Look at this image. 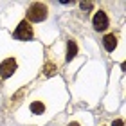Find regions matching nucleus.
Returning <instances> with one entry per match:
<instances>
[{
    "label": "nucleus",
    "instance_id": "1",
    "mask_svg": "<svg viewBox=\"0 0 126 126\" xmlns=\"http://www.w3.org/2000/svg\"><path fill=\"white\" fill-rule=\"evenodd\" d=\"M49 15V7L47 4H42V2H34L29 5V9H27V22H43L47 18Z\"/></svg>",
    "mask_w": 126,
    "mask_h": 126
},
{
    "label": "nucleus",
    "instance_id": "2",
    "mask_svg": "<svg viewBox=\"0 0 126 126\" xmlns=\"http://www.w3.org/2000/svg\"><path fill=\"white\" fill-rule=\"evenodd\" d=\"M32 25L29 24L27 20H22L20 24H18V27L15 29V32H13V36L16 38V40H22V42H27V40H31L32 38Z\"/></svg>",
    "mask_w": 126,
    "mask_h": 126
},
{
    "label": "nucleus",
    "instance_id": "3",
    "mask_svg": "<svg viewBox=\"0 0 126 126\" xmlns=\"http://www.w3.org/2000/svg\"><path fill=\"white\" fill-rule=\"evenodd\" d=\"M15 72H16V60L15 58H5L0 63V76H2V79L11 78Z\"/></svg>",
    "mask_w": 126,
    "mask_h": 126
},
{
    "label": "nucleus",
    "instance_id": "4",
    "mask_svg": "<svg viewBox=\"0 0 126 126\" xmlns=\"http://www.w3.org/2000/svg\"><path fill=\"white\" fill-rule=\"evenodd\" d=\"M92 25H94L95 31H105V29H108V25H110V20H108V16H106L105 11H97V13L94 15Z\"/></svg>",
    "mask_w": 126,
    "mask_h": 126
},
{
    "label": "nucleus",
    "instance_id": "5",
    "mask_svg": "<svg viewBox=\"0 0 126 126\" xmlns=\"http://www.w3.org/2000/svg\"><path fill=\"white\" fill-rule=\"evenodd\" d=\"M103 45H105V49L108 52H113V49L117 47V36L115 34H106V36L103 38Z\"/></svg>",
    "mask_w": 126,
    "mask_h": 126
},
{
    "label": "nucleus",
    "instance_id": "6",
    "mask_svg": "<svg viewBox=\"0 0 126 126\" xmlns=\"http://www.w3.org/2000/svg\"><path fill=\"white\" fill-rule=\"evenodd\" d=\"M76 54H78V45L74 40H68V43H67V60L70 61L72 58H76Z\"/></svg>",
    "mask_w": 126,
    "mask_h": 126
},
{
    "label": "nucleus",
    "instance_id": "7",
    "mask_svg": "<svg viewBox=\"0 0 126 126\" xmlns=\"http://www.w3.org/2000/svg\"><path fill=\"white\" fill-rule=\"evenodd\" d=\"M29 110H31V113H34V115H40V113L45 112V105L42 101H32L31 106H29Z\"/></svg>",
    "mask_w": 126,
    "mask_h": 126
},
{
    "label": "nucleus",
    "instance_id": "8",
    "mask_svg": "<svg viewBox=\"0 0 126 126\" xmlns=\"http://www.w3.org/2000/svg\"><path fill=\"white\" fill-rule=\"evenodd\" d=\"M43 74L45 76H52V74H56V65H52V63H47L43 68Z\"/></svg>",
    "mask_w": 126,
    "mask_h": 126
},
{
    "label": "nucleus",
    "instance_id": "9",
    "mask_svg": "<svg viewBox=\"0 0 126 126\" xmlns=\"http://www.w3.org/2000/svg\"><path fill=\"white\" fill-rule=\"evenodd\" d=\"M79 5H81V9H83V11H90V9L94 7V4H92V2H81Z\"/></svg>",
    "mask_w": 126,
    "mask_h": 126
},
{
    "label": "nucleus",
    "instance_id": "10",
    "mask_svg": "<svg viewBox=\"0 0 126 126\" xmlns=\"http://www.w3.org/2000/svg\"><path fill=\"white\" fill-rule=\"evenodd\" d=\"M112 126H124V123H123V119H117V121H113Z\"/></svg>",
    "mask_w": 126,
    "mask_h": 126
},
{
    "label": "nucleus",
    "instance_id": "11",
    "mask_svg": "<svg viewBox=\"0 0 126 126\" xmlns=\"http://www.w3.org/2000/svg\"><path fill=\"white\" fill-rule=\"evenodd\" d=\"M68 126H81L79 123H68Z\"/></svg>",
    "mask_w": 126,
    "mask_h": 126
}]
</instances>
